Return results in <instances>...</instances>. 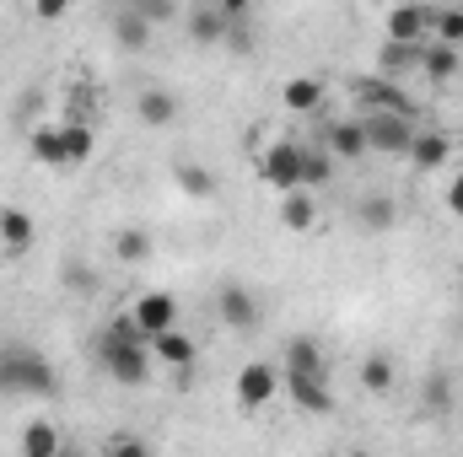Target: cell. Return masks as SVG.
Segmentation results:
<instances>
[{
  "label": "cell",
  "mask_w": 463,
  "mask_h": 457,
  "mask_svg": "<svg viewBox=\"0 0 463 457\" xmlns=\"http://www.w3.org/2000/svg\"><path fill=\"white\" fill-rule=\"evenodd\" d=\"M98 360H103V371L118 387H146L151 382V340L129 323V312L98 334Z\"/></svg>",
  "instance_id": "cell-1"
},
{
  "label": "cell",
  "mask_w": 463,
  "mask_h": 457,
  "mask_svg": "<svg viewBox=\"0 0 463 457\" xmlns=\"http://www.w3.org/2000/svg\"><path fill=\"white\" fill-rule=\"evenodd\" d=\"M0 393H27V398H54L60 393V377L54 366L33 350V344H5L0 350Z\"/></svg>",
  "instance_id": "cell-2"
},
{
  "label": "cell",
  "mask_w": 463,
  "mask_h": 457,
  "mask_svg": "<svg viewBox=\"0 0 463 457\" xmlns=\"http://www.w3.org/2000/svg\"><path fill=\"white\" fill-rule=\"evenodd\" d=\"M350 103L361 108V118H366V114H404V118H415L410 92H404L399 81H383V76H355V81H350Z\"/></svg>",
  "instance_id": "cell-3"
},
{
  "label": "cell",
  "mask_w": 463,
  "mask_h": 457,
  "mask_svg": "<svg viewBox=\"0 0 463 457\" xmlns=\"http://www.w3.org/2000/svg\"><path fill=\"white\" fill-rule=\"evenodd\" d=\"M259 178L286 200V194H297L302 189V145L297 140H275L264 156H259Z\"/></svg>",
  "instance_id": "cell-4"
},
{
  "label": "cell",
  "mask_w": 463,
  "mask_h": 457,
  "mask_svg": "<svg viewBox=\"0 0 463 457\" xmlns=\"http://www.w3.org/2000/svg\"><path fill=\"white\" fill-rule=\"evenodd\" d=\"M366 129V151H383V156H410V140H415V118L404 114H366L361 118Z\"/></svg>",
  "instance_id": "cell-5"
},
{
  "label": "cell",
  "mask_w": 463,
  "mask_h": 457,
  "mask_svg": "<svg viewBox=\"0 0 463 457\" xmlns=\"http://www.w3.org/2000/svg\"><path fill=\"white\" fill-rule=\"evenodd\" d=\"M232 393H237L242 409H264V404H275V393H280V371H275L269 360H248V366L237 371Z\"/></svg>",
  "instance_id": "cell-6"
},
{
  "label": "cell",
  "mask_w": 463,
  "mask_h": 457,
  "mask_svg": "<svg viewBox=\"0 0 463 457\" xmlns=\"http://www.w3.org/2000/svg\"><path fill=\"white\" fill-rule=\"evenodd\" d=\"M129 323L146 334V340H156V334H167V329H178V302L167 296V291H146L135 307H129Z\"/></svg>",
  "instance_id": "cell-7"
},
{
  "label": "cell",
  "mask_w": 463,
  "mask_h": 457,
  "mask_svg": "<svg viewBox=\"0 0 463 457\" xmlns=\"http://www.w3.org/2000/svg\"><path fill=\"white\" fill-rule=\"evenodd\" d=\"M280 393H286L302 415H329V409H335L329 371H318V377H291V371H280Z\"/></svg>",
  "instance_id": "cell-8"
},
{
  "label": "cell",
  "mask_w": 463,
  "mask_h": 457,
  "mask_svg": "<svg viewBox=\"0 0 463 457\" xmlns=\"http://www.w3.org/2000/svg\"><path fill=\"white\" fill-rule=\"evenodd\" d=\"M404 162H410L415 173H442V167L453 162V140H448V129H415Z\"/></svg>",
  "instance_id": "cell-9"
},
{
  "label": "cell",
  "mask_w": 463,
  "mask_h": 457,
  "mask_svg": "<svg viewBox=\"0 0 463 457\" xmlns=\"http://www.w3.org/2000/svg\"><path fill=\"white\" fill-rule=\"evenodd\" d=\"M324 151H329V162H361V156H372L361 118H335V124H324Z\"/></svg>",
  "instance_id": "cell-10"
},
{
  "label": "cell",
  "mask_w": 463,
  "mask_h": 457,
  "mask_svg": "<svg viewBox=\"0 0 463 457\" xmlns=\"http://www.w3.org/2000/svg\"><path fill=\"white\" fill-rule=\"evenodd\" d=\"M426 38H431V11H426V5H393V11H388V43L420 49Z\"/></svg>",
  "instance_id": "cell-11"
},
{
  "label": "cell",
  "mask_w": 463,
  "mask_h": 457,
  "mask_svg": "<svg viewBox=\"0 0 463 457\" xmlns=\"http://www.w3.org/2000/svg\"><path fill=\"white\" fill-rule=\"evenodd\" d=\"M216 312H222V323H227L232 334H253V329H259V302H253V291H242V285H227V291L216 296Z\"/></svg>",
  "instance_id": "cell-12"
},
{
  "label": "cell",
  "mask_w": 463,
  "mask_h": 457,
  "mask_svg": "<svg viewBox=\"0 0 463 457\" xmlns=\"http://www.w3.org/2000/svg\"><path fill=\"white\" fill-rule=\"evenodd\" d=\"M33 242H38L33 216H27V210H16V205H0V253H5V258H22Z\"/></svg>",
  "instance_id": "cell-13"
},
{
  "label": "cell",
  "mask_w": 463,
  "mask_h": 457,
  "mask_svg": "<svg viewBox=\"0 0 463 457\" xmlns=\"http://www.w3.org/2000/svg\"><path fill=\"white\" fill-rule=\"evenodd\" d=\"M27 156L38 167H71L65 162V124H33L27 129Z\"/></svg>",
  "instance_id": "cell-14"
},
{
  "label": "cell",
  "mask_w": 463,
  "mask_h": 457,
  "mask_svg": "<svg viewBox=\"0 0 463 457\" xmlns=\"http://www.w3.org/2000/svg\"><path fill=\"white\" fill-rule=\"evenodd\" d=\"M184 33H189V43H200V49H211V43H227V16L216 11V5H189L184 11Z\"/></svg>",
  "instance_id": "cell-15"
},
{
  "label": "cell",
  "mask_w": 463,
  "mask_h": 457,
  "mask_svg": "<svg viewBox=\"0 0 463 457\" xmlns=\"http://www.w3.org/2000/svg\"><path fill=\"white\" fill-rule=\"evenodd\" d=\"M194 355H200V344L189 340L184 329H167V334L151 340V360H162V366H173V371H194Z\"/></svg>",
  "instance_id": "cell-16"
},
{
  "label": "cell",
  "mask_w": 463,
  "mask_h": 457,
  "mask_svg": "<svg viewBox=\"0 0 463 457\" xmlns=\"http://www.w3.org/2000/svg\"><path fill=\"white\" fill-rule=\"evenodd\" d=\"M286 371L291 377H318L324 371V344L313 340V334H291L286 340Z\"/></svg>",
  "instance_id": "cell-17"
},
{
  "label": "cell",
  "mask_w": 463,
  "mask_h": 457,
  "mask_svg": "<svg viewBox=\"0 0 463 457\" xmlns=\"http://www.w3.org/2000/svg\"><path fill=\"white\" fill-rule=\"evenodd\" d=\"M135 114H140L146 129H167V124L178 118V98H173L167 87H146V92H140V103H135Z\"/></svg>",
  "instance_id": "cell-18"
},
{
  "label": "cell",
  "mask_w": 463,
  "mask_h": 457,
  "mask_svg": "<svg viewBox=\"0 0 463 457\" xmlns=\"http://www.w3.org/2000/svg\"><path fill=\"white\" fill-rule=\"evenodd\" d=\"M453 76H458V49H448V43H426V49H420V81L448 87Z\"/></svg>",
  "instance_id": "cell-19"
},
{
  "label": "cell",
  "mask_w": 463,
  "mask_h": 457,
  "mask_svg": "<svg viewBox=\"0 0 463 457\" xmlns=\"http://www.w3.org/2000/svg\"><path fill=\"white\" fill-rule=\"evenodd\" d=\"M280 103H286L291 114H318V108H324V81H318V76H291V81L280 87Z\"/></svg>",
  "instance_id": "cell-20"
},
{
  "label": "cell",
  "mask_w": 463,
  "mask_h": 457,
  "mask_svg": "<svg viewBox=\"0 0 463 457\" xmlns=\"http://www.w3.org/2000/svg\"><path fill=\"white\" fill-rule=\"evenodd\" d=\"M60 452H65V436H60L54 420H33V425H22V457H60Z\"/></svg>",
  "instance_id": "cell-21"
},
{
  "label": "cell",
  "mask_w": 463,
  "mask_h": 457,
  "mask_svg": "<svg viewBox=\"0 0 463 457\" xmlns=\"http://www.w3.org/2000/svg\"><path fill=\"white\" fill-rule=\"evenodd\" d=\"M280 227L286 231H313L318 227V194H307V189L286 194V200H280Z\"/></svg>",
  "instance_id": "cell-22"
},
{
  "label": "cell",
  "mask_w": 463,
  "mask_h": 457,
  "mask_svg": "<svg viewBox=\"0 0 463 457\" xmlns=\"http://www.w3.org/2000/svg\"><path fill=\"white\" fill-rule=\"evenodd\" d=\"M426 49V43H420ZM420 49H410V43H383V54H377V76L383 81H399V76H410V70H420ZM404 87V81H399Z\"/></svg>",
  "instance_id": "cell-23"
},
{
  "label": "cell",
  "mask_w": 463,
  "mask_h": 457,
  "mask_svg": "<svg viewBox=\"0 0 463 457\" xmlns=\"http://www.w3.org/2000/svg\"><path fill=\"white\" fill-rule=\"evenodd\" d=\"M173 183H178V194H189V200H211V194H216V173H211L205 162H178V167H173Z\"/></svg>",
  "instance_id": "cell-24"
},
{
  "label": "cell",
  "mask_w": 463,
  "mask_h": 457,
  "mask_svg": "<svg viewBox=\"0 0 463 457\" xmlns=\"http://www.w3.org/2000/svg\"><path fill=\"white\" fill-rule=\"evenodd\" d=\"M114 38H118V49H146V43H151V22H146L135 5H118L114 11Z\"/></svg>",
  "instance_id": "cell-25"
},
{
  "label": "cell",
  "mask_w": 463,
  "mask_h": 457,
  "mask_svg": "<svg viewBox=\"0 0 463 457\" xmlns=\"http://www.w3.org/2000/svg\"><path fill=\"white\" fill-rule=\"evenodd\" d=\"M393 382H399V366H393L388 355H366V360H361V387H366V393L383 398V393H393Z\"/></svg>",
  "instance_id": "cell-26"
},
{
  "label": "cell",
  "mask_w": 463,
  "mask_h": 457,
  "mask_svg": "<svg viewBox=\"0 0 463 457\" xmlns=\"http://www.w3.org/2000/svg\"><path fill=\"white\" fill-rule=\"evenodd\" d=\"M114 258L118 264H146V258H151V231L146 227H124L114 237Z\"/></svg>",
  "instance_id": "cell-27"
},
{
  "label": "cell",
  "mask_w": 463,
  "mask_h": 457,
  "mask_svg": "<svg viewBox=\"0 0 463 457\" xmlns=\"http://www.w3.org/2000/svg\"><path fill=\"white\" fill-rule=\"evenodd\" d=\"M355 216H361V227L366 231H388L393 227V216H399V205H393L388 194H366V200L355 205Z\"/></svg>",
  "instance_id": "cell-28"
},
{
  "label": "cell",
  "mask_w": 463,
  "mask_h": 457,
  "mask_svg": "<svg viewBox=\"0 0 463 457\" xmlns=\"http://www.w3.org/2000/svg\"><path fill=\"white\" fill-rule=\"evenodd\" d=\"M92 151H98V135L87 124H65V162L81 167V162H92Z\"/></svg>",
  "instance_id": "cell-29"
},
{
  "label": "cell",
  "mask_w": 463,
  "mask_h": 457,
  "mask_svg": "<svg viewBox=\"0 0 463 457\" xmlns=\"http://www.w3.org/2000/svg\"><path fill=\"white\" fill-rule=\"evenodd\" d=\"M329 178H335V162H329V151H302V189H307V194H318Z\"/></svg>",
  "instance_id": "cell-30"
},
{
  "label": "cell",
  "mask_w": 463,
  "mask_h": 457,
  "mask_svg": "<svg viewBox=\"0 0 463 457\" xmlns=\"http://www.w3.org/2000/svg\"><path fill=\"white\" fill-rule=\"evenodd\" d=\"M426 43H448L458 49L463 43V11H431V38Z\"/></svg>",
  "instance_id": "cell-31"
},
{
  "label": "cell",
  "mask_w": 463,
  "mask_h": 457,
  "mask_svg": "<svg viewBox=\"0 0 463 457\" xmlns=\"http://www.w3.org/2000/svg\"><path fill=\"white\" fill-rule=\"evenodd\" d=\"M103 457H151V447H146L140 436H109Z\"/></svg>",
  "instance_id": "cell-32"
},
{
  "label": "cell",
  "mask_w": 463,
  "mask_h": 457,
  "mask_svg": "<svg viewBox=\"0 0 463 457\" xmlns=\"http://www.w3.org/2000/svg\"><path fill=\"white\" fill-rule=\"evenodd\" d=\"M60 280H65V285H71V291H81V296H87V291H92V285H98V275H92V269H87V264H65V275H60Z\"/></svg>",
  "instance_id": "cell-33"
},
{
  "label": "cell",
  "mask_w": 463,
  "mask_h": 457,
  "mask_svg": "<svg viewBox=\"0 0 463 457\" xmlns=\"http://www.w3.org/2000/svg\"><path fill=\"white\" fill-rule=\"evenodd\" d=\"M426 404H431V409H442V404H453V387H448L442 377H431V393H426Z\"/></svg>",
  "instance_id": "cell-34"
},
{
  "label": "cell",
  "mask_w": 463,
  "mask_h": 457,
  "mask_svg": "<svg viewBox=\"0 0 463 457\" xmlns=\"http://www.w3.org/2000/svg\"><path fill=\"white\" fill-rule=\"evenodd\" d=\"M448 216H463V173H453L448 183Z\"/></svg>",
  "instance_id": "cell-35"
},
{
  "label": "cell",
  "mask_w": 463,
  "mask_h": 457,
  "mask_svg": "<svg viewBox=\"0 0 463 457\" xmlns=\"http://www.w3.org/2000/svg\"><path fill=\"white\" fill-rule=\"evenodd\" d=\"M65 11H71V5H65V0H38V16H43V22H60V16H65Z\"/></svg>",
  "instance_id": "cell-36"
},
{
  "label": "cell",
  "mask_w": 463,
  "mask_h": 457,
  "mask_svg": "<svg viewBox=\"0 0 463 457\" xmlns=\"http://www.w3.org/2000/svg\"><path fill=\"white\" fill-rule=\"evenodd\" d=\"M60 457H81V452H76V447H71V442H65V452H60Z\"/></svg>",
  "instance_id": "cell-37"
}]
</instances>
